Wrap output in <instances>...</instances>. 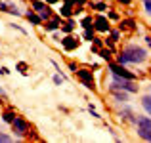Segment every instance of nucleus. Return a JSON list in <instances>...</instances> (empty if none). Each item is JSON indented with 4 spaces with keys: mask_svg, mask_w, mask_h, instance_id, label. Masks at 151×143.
I'll use <instances>...</instances> for the list:
<instances>
[{
    "mask_svg": "<svg viewBox=\"0 0 151 143\" xmlns=\"http://www.w3.org/2000/svg\"><path fill=\"white\" fill-rule=\"evenodd\" d=\"M145 59H147V51H145V48L138 44L124 46L117 55V63H121V65H140Z\"/></svg>",
    "mask_w": 151,
    "mask_h": 143,
    "instance_id": "1",
    "label": "nucleus"
},
{
    "mask_svg": "<svg viewBox=\"0 0 151 143\" xmlns=\"http://www.w3.org/2000/svg\"><path fill=\"white\" fill-rule=\"evenodd\" d=\"M109 90H122V92H128V94H138L140 86L136 84V80H128V78H122V77H119V74L111 73Z\"/></svg>",
    "mask_w": 151,
    "mask_h": 143,
    "instance_id": "2",
    "label": "nucleus"
},
{
    "mask_svg": "<svg viewBox=\"0 0 151 143\" xmlns=\"http://www.w3.org/2000/svg\"><path fill=\"white\" fill-rule=\"evenodd\" d=\"M136 128H138V136L145 141H151V118L149 117H140L136 118Z\"/></svg>",
    "mask_w": 151,
    "mask_h": 143,
    "instance_id": "3",
    "label": "nucleus"
},
{
    "mask_svg": "<svg viewBox=\"0 0 151 143\" xmlns=\"http://www.w3.org/2000/svg\"><path fill=\"white\" fill-rule=\"evenodd\" d=\"M12 130H14V134L17 137H27L31 134V126H29V122H27L23 117H15L14 118V122H12Z\"/></svg>",
    "mask_w": 151,
    "mask_h": 143,
    "instance_id": "4",
    "label": "nucleus"
},
{
    "mask_svg": "<svg viewBox=\"0 0 151 143\" xmlns=\"http://www.w3.org/2000/svg\"><path fill=\"white\" fill-rule=\"evenodd\" d=\"M75 74L81 78L82 86H84L86 90H96V86H94V74H92V71H88V69H81V67H78V69L75 71Z\"/></svg>",
    "mask_w": 151,
    "mask_h": 143,
    "instance_id": "5",
    "label": "nucleus"
},
{
    "mask_svg": "<svg viewBox=\"0 0 151 143\" xmlns=\"http://www.w3.org/2000/svg\"><path fill=\"white\" fill-rule=\"evenodd\" d=\"M109 71H111L113 74H119V77H122V78H128V80H136V74L130 73V71H126V69H124V65H121V63H117V61H109Z\"/></svg>",
    "mask_w": 151,
    "mask_h": 143,
    "instance_id": "6",
    "label": "nucleus"
},
{
    "mask_svg": "<svg viewBox=\"0 0 151 143\" xmlns=\"http://www.w3.org/2000/svg\"><path fill=\"white\" fill-rule=\"evenodd\" d=\"M92 25H94V31L98 33H109L111 31V25H109V19L105 15H96L92 19Z\"/></svg>",
    "mask_w": 151,
    "mask_h": 143,
    "instance_id": "7",
    "label": "nucleus"
},
{
    "mask_svg": "<svg viewBox=\"0 0 151 143\" xmlns=\"http://www.w3.org/2000/svg\"><path fill=\"white\" fill-rule=\"evenodd\" d=\"M61 46H63V50L73 51V50H77V48L81 46V40H78V38H75L73 34H65V36L61 38Z\"/></svg>",
    "mask_w": 151,
    "mask_h": 143,
    "instance_id": "8",
    "label": "nucleus"
},
{
    "mask_svg": "<svg viewBox=\"0 0 151 143\" xmlns=\"http://www.w3.org/2000/svg\"><path fill=\"white\" fill-rule=\"evenodd\" d=\"M73 6H75L73 0H63V6H61V10H59V15H61V17H73V14H75Z\"/></svg>",
    "mask_w": 151,
    "mask_h": 143,
    "instance_id": "9",
    "label": "nucleus"
},
{
    "mask_svg": "<svg viewBox=\"0 0 151 143\" xmlns=\"http://www.w3.org/2000/svg\"><path fill=\"white\" fill-rule=\"evenodd\" d=\"M48 33H54V31H58L59 27H61V17H50L46 19V25H42Z\"/></svg>",
    "mask_w": 151,
    "mask_h": 143,
    "instance_id": "10",
    "label": "nucleus"
},
{
    "mask_svg": "<svg viewBox=\"0 0 151 143\" xmlns=\"http://www.w3.org/2000/svg\"><path fill=\"white\" fill-rule=\"evenodd\" d=\"M59 29H61V33L71 34L75 29H77V23H75V19H73V17H67V21H65V23L61 21V27H59Z\"/></svg>",
    "mask_w": 151,
    "mask_h": 143,
    "instance_id": "11",
    "label": "nucleus"
},
{
    "mask_svg": "<svg viewBox=\"0 0 151 143\" xmlns=\"http://www.w3.org/2000/svg\"><path fill=\"white\" fill-rule=\"evenodd\" d=\"M121 31H136L138 29V21L136 19H122L121 25H119Z\"/></svg>",
    "mask_w": 151,
    "mask_h": 143,
    "instance_id": "12",
    "label": "nucleus"
},
{
    "mask_svg": "<svg viewBox=\"0 0 151 143\" xmlns=\"http://www.w3.org/2000/svg\"><path fill=\"white\" fill-rule=\"evenodd\" d=\"M119 117H121L122 120H126V122H136V117H134L132 109H128V107H124V109L119 111Z\"/></svg>",
    "mask_w": 151,
    "mask_h": 143,
    "instance_id": "13",
    "label": "nucleus"
},
{
    "mask_svg": "<svg viewBox=\"0 0 151 143\" xmlns=\"http://www.w3.org/2000/svg\"><path fill=\"white\" fill-rule=\"evenodd\" d=\"M25 17H27V21H29V23H33V25H37V27L42 25V19L38 17V14H35V10H29L25 14Z\"/></svg>",
    "mask_w": 151,
    "mask_h": 143,
    "instance_id": "14",
    "label": "nucleus"
},
{
    "mask_svg": "<svg viewBox=\"0 0 151 143\" xmlns=\"http://www.w3.org/2000/svg\"><path fill=\"white\" fill-rule=\"evenodd\" d=\"M111 94H113L115 101H119V103H126V101H128V92H122V90H111Z\"/></svg>",
    "mask_w": 151,
    "mask_h": 143,
    "instance_id": "15",
    "label": "nucleus"
},
{
    "mask_svg": "<svg viewBox=\"0 0 151 143\" xmlns=\"http://www.w3.org/2000/svg\"><path fill=\"white\" fill-rule=\"evenodd\" d=\"M31 6H33V10L37 11V14H40V11H44L46 8L50 6V4H46V2H42V0H33L31 2Z\"/></svg>",
    "mask_w": 151,
    "mask_h": 143,
    "instance_id": "16",
    "label": "nucleus"
},
{
    "mask_svg": "<svg viewBox=\"0 0 151 143\" xmlns=\"http://www.w3.org/2000/svg\"><path fill=\"white\" fill-rule=\"evenodd\" d=\"M142 107L145 109V113L151 117V94L147 95H142Z\"/></svg>",
    "mask_w": 151,
    "mask_h": 143,
    "instance_id": "17",
    "label": "nucleus"
},
{
    "mask_svg": "<svg viewBox=\"0 0 151 143\" xmlns=\"http://www.w3.org/2000/svg\"><path fill=\"white\" fill-rule=\"evenodd\" d=\"M98 54H100L101 59H105V61H111V55H113V50L111 48H101V50H98Z\"/></svg>",
    "mask_w": 151,
    "mask_h": 143,
    "instance_id": "18",
    "label": "nucleus"
},
{
    "mask_svg": "<svg viewBox=\"0 0 151 143\" xmlns=\"http://www.w3.org/2000/svg\"><path fill=\"white\" fill-rule=\"evenodd\" d=\"M15 117H17V114H15L14 111H4V113H2V120H4V122H8V124H12Z\"/></svg>",
    "mask_w": 151,
    "mask_h": 143,
    "instance_id": "19",
    "label": "nucleus"
},
{
    "mask_svg": "<svg viewBox=\"0 0 151 143\" xmlns=\"http://www.w3.org/2000/svg\"><path fill=\"white\" fill-rule=\"evenodd\" d=\"M81 27H82L84 31H88V29H94V25H92V17H90V15L82 17V19H81Z\"/></svg>",
    "mask_w": 151,
    "mask_h": 143,
    "instance_id": "20",
    "label": "nucleus"
},
{
    "mask_svg": "<svg viewBox=\"0 0 151 143\" xmlns=\"http://www.w3.org/2000/svg\"><path fill=\"white\" fill-rule=\"evenodd\" d=\"M90 8H92V10H96V11H105V10H109L105 2H90Z\"/></svg>",
    "mask_w": 151,
    "mask_h": 143,
    "instance_id": "21",
    "label": "nucleus"
},
{
    "mask_svg": "<svg viewBox=\"0 0 151 143\" xmlns=\"http://www.w3.org/2000/svg\"><path fill=\"white\" fill-rule=\"evenodd\" d=\"M38 17H40L42 21H46V19H50V17H52V8L48 6V8H46L44 11H40V14H38Z\"/></svg>",
    "mask_w": 151,
    "mask_h": 143,
    "instance_id": "22",
    "label": "nucleus"
},
{
    "mask_svg": "<svg viewBox=\"0 0 151 143\" xmlns=\"http://www.w3.org/2000/svg\"><path fill=\"white\" fill-rule=\"evenodd\" d=\"M15 69H17V71H19L21 74H27V69H29V65L21 61V63H17V65H15Z\"/></svg>",
    "mask_w": 151,
    "mask_h": 143,
    "instance_id": "23",
    "label": "nucleus"
},
{
    "mask_svg": "<svg viewBox=\"0 0 151 143\" xmlns=\"http://www.w3.org/2000/svg\"><path fill=\"white\" fill-rule=\"evenodd\" d=\"M107 19H113V21H119V19H121V15H119L117 11H113V10H107Z\"/></svg>",
    "mask_w": 151,
    "mask_h": 143,
    "instance_id": "24",
    "label": "nucleus"
},
{
    "mask_svg": "<svg viewBox=\"0 0 151 143\" xmlns=\"http://www.w3.org/2000/svg\"><path fill=\"white\" fill-rule=\"evenodd\" d=\"M84 40H90V42L94 40V29H88V31H84Z\"/></svg>",
    "mask_w": 151,
    "mask_h": 143,
    "instance_id": "25",
    "label": "nucleus"
},
{
    "mask_svg": "<svg viewBox=\"0 0 151 143\" xmlns=\"http://www.w3.org/2000/svg\"><path fill=\"white\" fill-rule=\"evenodd\" d=\"M0 141H2V143H10V141H12V136H8V134L0 132Z\"/></svg>",
    "mask_w": 151,
    "mask_h": 143,
    "instance_id": "26",
    "label": "nucleus"
},
{
    "mask_svg": "<svg viewBox=\"0 0 151 143\" xmlns=\"http://www.w3.org/2000/svg\"><path fill=\"white\" fill-rule=\"evenodd\" d=\"M8 6H10L8 0H0V11H6V14H8Z\"/></svg>",
    "mask_w": 151,
    "mask_h": 143,
    "instance_id": "27",
    "label": "nucleus"
},
{
    "mask_svg": "<svg viewBox=\"0 0 151 143\" xmlns=\"http://www.w3.org/2000/svg\"><path fill=\"white\" fill-rule=\"evenodd\" d=\"M142 2H144V10L151 15V0H142Z\"/></svg>",
    "mask_w": 151,
    "mask_h": 143,
    "instance_id": "28",
    "label": "nucleus"
},
{
    "mask_svg": "<svg viewBox=\"0 0 151 143\" xmlns=\"http://www.w3.org/2000/svg\"><path fill=\"white\" fill-rule=\"evenodd\" d=\"M109 33H111V38H113L115 42H117L119 38H121V31H109Z\"/></svg>",
    "mask_w": 151,
    "mask_h": 143,
    "instance_id": "29",
    "label": "nucleus"
},
{
    "mask_svg": "<svg viewBox=\"0 0 151 143\" xmlns=\"http://www.w3.org/2000/svg\"><path fill=\"white\" fill-rule=\"evenodd\" d=\"M61 82H63V74H55V77H54V84H61Z\"/></svg>",
    "mask_w": 151,
    "mask_h": 143,
    "instance_id": "30",
    "label": "nucleus"
},
{
    "mask_svg": "<svg viewBox=\"0 0 151 143\" xmlns=\"http://www.w3.org/2000/svg\"><path fill=\"white\" fill-rule=\"evenodd\" d=\"M88 111H90V114H92V117H94V118H101V117H100V114H98V113H96V109H94V107H92V105H88Z\"/></svg>",
    "mask_w": 151,
    "mask_h": 143,
    "instance_id": "31",
    "label": "nucleus"
},
{
    "mask_svg": "<svg viewBox=\"0 0 151 143\" xmlns=\"http://www.w3.org/2000/svg\"><path fill=\"white\" fill-rule=\"evenodd\" d=\"M69 69H71V71H73V73H75V71L78 69V65H77V63H75V61H71V63H69Z\"/></svg>",
    "mask_w": 151,
    "mask_h": 143,
    "instance_id": "32",
    "label": "nucleus"
},
{
    "mask_svg": "<svg viewBox=\"0 0 151 143\" xmlns=\"http://www.w3.org/2000/svg\"><path fill=\"white\" fill-rule=\"evenodd\" d=\"M75 4H78V6H84V4H88V0H73Z\"/></svg>",
    "mask_w": 151,
    "mask_h": 143,
    "instance_id": "33",
    "label": "nucleus"
},
{
    "mask_svg": "<svg viewBox=\"0 0 151 143\" xmlns=\"http://www.w3.org/2000/svg\"><path fill=\"white\" fill-rule=\"evenodd\" d=\"M119 4H124V6H130V4H132V0H117Z\"/></svg>",
    "mask_w": 151,
    "mask_h": 143,
    "instance_id": "34",
    "label": "nucleus"
},
{
    "mask_svg": "<svg viewBox=\"0 0 151 143\" xmlns=\"http://www.w3.org/2000/svg\"><path fill=\"white\" fill-rule=\"evenodd\" d=\"M8 73H10V71H8L6 67H2V69H0V74H8Z\"/></svg>",
    "mask_w": 151,
    "mask_h": 143,
    "instance_id": "35",
    "label": "nucleus"
},
{
    "mask_svg": "<svg viewBox=\"0 0 151 143\" xmlns=\"http://www.w3.org/2000/svg\"><path fill=\"white\" fill-rule=\"evenodd\" d=\"M0 95H2V97H6V92H4V88H2V86H0Z\"/></svg>",
    "mask_w": 151,
    "mask_h": 143,
    "instance_id": "36",
    "label": "nucleus"
}]
</instances>
